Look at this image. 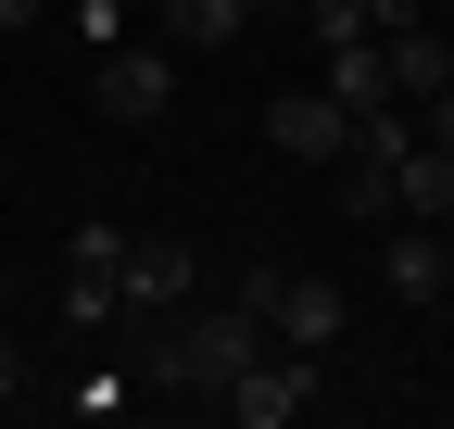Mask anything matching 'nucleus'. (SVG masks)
<instances>
[{"instance_id":"6","label":"nucleus","mask_w":454,"mask_h":429,"mask_svg":"<svg viewBox=\"0 0 454 429\" xmlns=\"http://www.w3.org/2000/svg\"><path fill=\"white\" fill-rule=\"evenodd\" d=\"M89 101H101V114H114V127H152V114H164V101H177V51H114V64H101V89H89Z\"/></svg>"},{"instance_id":"16","label":"nucleus","mask_w":454,"mask_h":429,"mask_svg":"<svg viewBox=\"0 0 454 429\" xmlns=\"http://www.w3.org/2000/svg\"><path fill=\"white\" fill-rule=\"evenodd\" d=\"M429 139H442V152H454V76H442V89H429Z\"/></svg>"},{"instance_id":"18","label":"nucleus","mask_w":454,"mask_h":429,"mask_svg":"<svg viewBox=\"0 0 454 429\" xmlns=\"http://www.w3.org/2000/svg\"><path fill=\"white\" fill-rule=\"evenodd\" d=\"M26 13H38V0H0V38H13V26H26Z\"/></svg>"},{"instance_id":"7","label":"nucleus","mask_w":454,"mask_h":429,"mask_svg":"<svg viewBox=\"0 0 454 429\" xmlns=\"http://www.w3.org/2000/svg\"><path fill=\"white\" fill-rule=\"evenodd\" d=\"M190 303V240H127V316H177Z\"/></svg>"},{"instance_id":"9","label":"nucleus","mask_w":454,"mask_h":429,"mask_svg":"<svg viewBox=\"0 0 454 429\" xmlns=\"http://www.w3.org/2000/svg\"><path fill=\"white\" fill-rule=\"evenodd\" d=\"M391 202L442 228V214H454V152H442V139H404V165H391Z\"/></svg>"},{"instance_id":"4","label":"nucleus","mask_w":454,"mask_h":429,"mask_svg":"<svg viewBox=\"0 0 454 429\" xmlns=\"http://www.w3.org/2000/svg\"><path fill=\"white\" fill-rule=\"evenodd\" d=\"M114 303H127V228H101V214H89V228L64 240V316H76V329H101Z\"/></svg>"},{"instance_id":"17","label":"nucleus","mask_w":454,"mask_h":429,"mask_svg":"<svg viewBox=\"0 0 454 429\" xmlns=\"http://www.w3.org/2000/svg\"><path fill=\"white\" fill-rule=\"evenodd\" d=\"M13 379H26V366H13V341H0V404H13Z\"/></svg>"},{"instance_id":"3","label":"nucleus","mask_w":454,"mask_h":429,"mask_svg":"<svg viewBox=\"0 0 454 429\" xmlns=\"http://www.w3.org/2000/svg\"><path fill=\"white\" fill-rule=\"evenodd\" d=\"M265 139L291 152V165H340V152H354V101L340 89H278L265 101Z\"/></svg>"},{"instance_id":"11","label":"nucleus","mask_w":454,"mask_h":429,"mask_svg":"<svg viewBox=\"0 0 454 429\" xmlns=\"http://www.w3.org/2000/svg\"><path fill=\"white\" fill-rule=\"evenodd\" d=\"M328 89L354 101V114H379V101H404V89H391V51H379V38H340V51H328Z\"/></svg>"},{"instance_id":"12","label":"nucleus","mask_w":454,"mask_h":429,"mask_svg":"<svg viewBox=\"0 0 454 429\" xmlns=\"http://www.w3.org/2000/svg\"><path fill=\"white\" fill-rule=\"evenodd\" d=\"M379 51H391V89H404V101H429V89L454 76V51H442V26H391Z\"/></svg>"},{"instance_id":"8","label":"nucleus","mask_w":454,"mask_h":429,"mask_svg":"<svg viewBox=\"0 0 454 429\" xmlns=\"http://www.w3.org/2000/svg\"><path fill=\"white\" fill-rule=\"evenodd\" d=\"M379 278H391V291H404V303H442V291H454V253L429 240V214H417V228H404V240H391V253H379Z\"/></svg>"},{"instance_id":"5","label":"nucleus","mask_w":454,"mask_h":429,"mask_svg":"<svg viewBox=\"0 0 454 429\" xmlns=\"http://www.w3.org/2000/svg\"><path fill=\"white\" fill-rule=\"evenodd\" d=\"M253 303H265V329L291 341V354H328V341H340V291H328V278H291V265H265V278H253Z\"/></svg>"},{"instance_id":"14","label":"nucleus","mask_w":454,"mask_h":429,"mask_svg":"<svg viewBox=\"0 0 454 429\" xmlns=\"http://www.w3.org/2000/svg\"><path fill=\"white\" fill-rule=\"evenodd\" d=\"M139 392H202V366H190V341H177V316L139 341Z\"/></svg>"},{"instance_id":"15","label":"nucleus","mask_w":454,"mask_h":429,"mask_svg":"<svg viewBox=\"0 0 454 429\" xmlns=\"http://www.w3.org/2000/svg\"><path fill=\"white\" fill-rule=\"evenodd\" d=\"M303 26H316L328 51H340V38H379V26H366V0H303Z\"/></svg>"},{"instance_id":"1","label":"nucleus","mask_w":454,"mask_h":429,"mask_svg":"<svg viewBox=\"0 0 454 429\" xmlns=\"http://www.w3.org/2000/svg\"><path fill=\"white\" fill-rule=\"evenodd\" d=\"M316 366H328V354H291V341H265V354L240 366V379H227V417H240V429H291V417L316 404Z\"/></svg>"},{"instance_id":"10","label":"nucleus","mask_w":454,"mask_h":429,"mask_svg":"<svg viewBox=\"0 0 454 429\" xmlns=\"http://www.w3.org/2000/svg\"><path fill=\"white\" fill-rule=\"evenodd\" d=\"M152 13H164V38H177V51H227V38L253 26V0H152Z\"/></svg>"},{"instance_id":"2","label":"nucleus","mask_w":454,"mask_h":429,"mask_svg":"<svg viewBox=\"0 0 454 429\" xmlns=\"http://www.w3.org/2000/svg\"><path fill=\"white\" fill-rule=\"evenodd\" d=\"M177 341H190V366H202V392H227V379H240V366H253L278 329H265V303H253V291H227L215 316H177Z\"/></svg>"},{"instance_id":"13","label":"nucleus","mask_w":454,"mask_h":429,"mask_svg":"<svg viewBox=\"0 0 454 429\" xmlns=\"http://www.w3.org/2000/svg\"><path fill=\"white\" fill-rule=\"evenodd\" d=\"M328 202L340 214H391V165H379V152H340V165H328Z\"/></svg>"}]
</instances>
